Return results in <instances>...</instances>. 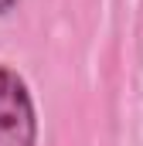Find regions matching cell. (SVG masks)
Wrapping results in <instances>:
<instances>
[{"instance_id":"1","label":"cell","mask_w":143,"mask_h":146,"mask_svg":"<svg viewBox=\"0 0 143 146\" xmlns=\"http://www.w3.org/2000/svg\"><path fill=\"white\" fill-rule=\"evenodd\" d=\"M37 119L24 78L0 65V146H34Z\"/></svg>"},{"instance_id":"2","label":"cell","mask_w":143,"mask_h":146,"mask_svg":"<svg viewBox=\"0 0 143 146\" xmlns=\"http://www.w3.org/2000/svg\"><path fill=\"white\" fill-rule=\"evenodd\" d=\"M14 3H17V0H0V14H7V10H10Z\"/></svg>"}]
</instances>
